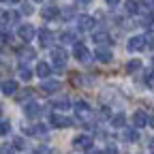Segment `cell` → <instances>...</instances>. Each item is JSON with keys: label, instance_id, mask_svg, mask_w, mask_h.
Listing matches in <instances>:
<instances>
[{"label": "cell", "instance_id": "27", "mask_svg": "<svg viewBox=\"0 0 154 154\" xmlns=\"http://www.w3.org/2000/svg\"><path fill=\"white\" fill-rule=\"evenodd\" d=\"M9 133H11V122L2 120V122H0V135H9Z\"/></svg>", "mask_w": 154, "mask_h": 154}, {"label": "cell", "instance_id": "12", "mask_svg": "<svg viewBox=\"0 0 154 154\" xmlns=\"http://www.w3.org/2000/svg\"><path fill=\"white\" fill-rule=\"evenodd\" d=\"M34 73L41 77V79H45V77H49V75H51V66H49L47 62H38V64H36V69H34Z\"/></svg>", "mask_w": 154, "mask_h": 154}, {"label": "cell", "instance_id": "17", "mask_svg": "<svg viewBox=\"0 0 154 154\" xmlns=\"http://www.w3.org/2000/svg\"><path fill=\"white\" fill-rule=\"evenodd\" d=\"M124 11L131 13V15L139 13V2H137V0H126V2H124Z\"/></svg>", "mask_w": 154, "mask_h": 154}, {"label": "cell", "instance_id": "24", "mask_svg": "<svg viewBox=\"0 0 154 154\" xmlns=\"http://www.w3.org/2000/svg\"><path fill=\"white\" fill-rule=\"evenodd\" d=\"M139 69H141V62L137 60V58H135V60H131V62L126 64V71H128V73H135V71H139Z\"/></svg>", "mask_w": 154, "mask_h": 154}, {"label": "cell", "instance_id": "19", "mask_svg": "<svg viewBox=\"0 0 154 154\" xmlns=\"http://www.w3.org/2000/svg\"><path fill=\"white\" fill-rule=\"evenodd\" d=\"M124 139L126 141H137L139 139V131L137 128H126L124 131Z\"/></svg>", "mask_w": 154, "mask_h": 154}, {"label": "cell", "instance_id": "1", "mask_svg": "<svg viewBox=\"0 0 154 154\" xmlns=\"http://www.w3.org/2000/svg\"><path fill=\"white\" fill-rule=\"evenodd\" d=\"M73 56H75L79 62H84V64L92 60V54H90V49H88L86 45H82V43H75V47H73Z\"/></svg>", "mask_w": 154, "mask_h": 154}, {"label": "cell", "instance_id": "9", "mask_svg": "<svg viewBox=\"0 0 154 154\" xmlns=\"http://www.w3.org/2000/svg\"><path fill=\"white\" fill-rule=\"evenodd\" d=\"M77 28H79L82 32L94 30V17H90V15H82L79 19H77Z\"/></svg>", "mask_w": 154, "mask_h": 154}, {"label": "cell", "instance_id": "6", "mask_svg": "<svg viewBox=\"0 0 154 154\" xmlns=\"http://www.w3.org/2000/svg\"><path fill=\"white\" fill-rule=\"evenodd\" d=\"M60 88H62V84L58 82V79H47V77H45V82L41 84V92L43 94H54V92H58Z\"/></svg>", "mask_w": 154, "mask_h": 154}, {"label": "cell", "instance_id": "28", "mask_svg": "<svg viewBox=\"0 0 154 154\" xmlns=\"http://www.w3.org/2000/svg\"><path fill=\"white\" fill-rule=\"evenodd\" d=\"M143 38H146V47H154V30H150Z\"/></svg>", "mask_w": 154, "mask_h": 154}, {"label": "cell", "instance_id": "42", "mask_svg": "<svg viewBox=\"0 0 154 154\" xmlns=\"http://www.w3.org/2000/svg\"><path fill=\"white\" fill-rule=\"evenodd\" d=\"M0 113H2V107H0Z\"/></svg>", "mask_w": 154, "mask_h": 154}, {"label": "cell", "instance_id": "43", "mask_svg": "<svg viewBox=\"0 0 154 154\" xmlns=\"http://www.w3.org/2000/svg\"><path fill=\"white\" fill-rule=\"evenodd\" d=\"M0 34H2V32H0Z\"/></svg>", "mask_w": 154, "mask_h": 154}, {"label": "cell", "instance_id": "34", "mask_svg": "<svg viewBox=\"0 0 154 154\" xmlns=\"http://www.w3.org/2000/svg\"><path fill=\"white\" fill-rule=\"evenodd\" d=\"M62 15H64V19H69V17H73V15H75V9H66Z\"/></svg>", "mask_w": 154, "mask_h": 154}, {"label": "cell", "instance_id": "4", "mask_svg": "<svg viewBox=\"0 0 154 154\" xmlns=\"http://www.w3.org/2000/svg\"><path fill=\"white\" fill-rule=\"evenodd\" d=\"M17 34H19L22 41H32V38L36 36V30H34L32 24H22V26H19V30H17Z\"/></svg>", "mask_w": 154, "mask_h": 154}, {"label": "cell", "instance_id": "5", "mask_svg": "<svg viewBox=\"0 0 154 154\" xmlns=\"http://www.w3.org/2000/svg\"><path fill=\"white\" fill-rule=\"evenodd\" d=\"M126 47H128V51L137 54V51L146 49V38H143V36H131L128 43H126Z\"/></svg>", "mask_w": 154, "mask_h": 154}, {"label": "cell", "instance_id": "2", "mask_svg": "<svg viewBox=\"0 0 154 154\" xmlns=\"http://www.w3.org/2000/svg\"><path fill=\"white\" fill-rule=\"evenodd\" d=\"M51 58H54V66L56 69H64V64H66V51L62 49V47H54L51 49Z\"/></svg>", "mask_w": 154, "mask_h": 154}, {"label": "cell", "instance_id": "26", "mask_svg": "<svg viewBox=\"0 0 154 154\" xmlns=\"http://www.w3.org/2000/svg\"><path fill=\"white\" fill-rule=\"evenodd\" d=\"M54 107H56V109H69V107H71V101H69V99H60V101L54 103Z\"/></svg>", "mask_w": 154, "mask_h": 154}, {"label": "cell", "instance_id": "20", "mask_svg": "<svg viewBox=\"0 0 154 154\" xmlns=\"http://www.w3.org/2000/svg\"><path fill=\"white\" fill-rule=\"evenodd\" d=\"M19 56H22V60L26 62V60H32V58L36 56V51H34L32 47H24L22 51H19Z\"/></svg>", "mask_w": 154, "mask_h": 154}, {"label": "cell", "instance_id": "23", "mask_svg": "<svg viewBox=\"0 0 154 154\" xmlns=\"http://www.w3.org/2000/svg\"><path fill=\"white\" fill-rule=\"evenodd\" d=\"M60 41L62 43H77V36H75V32H69L66 30V32L60 34Z\"/></svg>", "mask_w": 154, "mask_h": 154}, {"label": "cell", "instance_id": "7", "mask_svg": "<svg viewBox=\"0 0 154 154\" xmlns=\"http://www.w3.org/2000/svg\"><path fill=\"white\" fill-rule=\"evenodd\" d=\"M49 122H51V126H56V128H69V126L73 124V120L64 118V116H60V113H51Z\"/></svg>", "mask_w": 154, "mask_h": 154}, {"label": "cell", "instance_id": "13", "mask_svg": "<svg viewBox=\"0 0 154 154\" xmlns=\"http://www.w3.org/2000/svg\"><path fill=\"white\" fill-rule=\"evenodd\" d=\"M58 13H60V11H58L56 5H47V7L41 9V15H43L45 19H54V17H58Z\"/></svg>", "mask_w": 154, "mask_h": 154}, {"label": "cell", "instance_id": "14", "mask_svg": "<svg viewBox=\"0 0 154 154\" xmlns=\"http://www.w3.org/2000/svg\"><path fill=\"white\" fill-rule=\"evenodd\" d=\"M94 56H96V60H99V62H111V58H113V56H111V51H109V49H105V47H99Z\"/></svg>", "mask_w": 154, "mask_h": 154}, {"label": "cell", "instance_id": "8", "mask_svg": "<svg viewBox=\"0 0 154 154\" xmlns=\"http://www.w3.org/2000/svg\"><path fill=\"white\" fill-rule=\"evenodd\" d=\"M36 34H38V41H41V45H43V47H51V45H54V32H51V30L41 28Z\"/></svg>", "mask_w": 154, "mask_h": 154}, {"label": "cell", "instance_id": "11", "mask_svg": "<svg viewBox=\"0 0 154 154\" xmlns=\"http://www.w3.org/2000/svg\"><path fill=\"white\" fill-rule=\"evenodd\" d=\"M0 88H2V92H5L7 96H13V94L17 92V82H15V79H7V82L0 84Z\"/></svg>", "mask_w": 154, "mask_h": 154}, {"label": "cell", "instance_id": "25", "mask_svg": "<svg viewBox=\"0 0 154 154\" xmlns=\"http://www.w3.org/2000/svg\"><path fill=\"white\" fill-rule=\"evenodd\" d=\"M32 96V90H19V92H15V99L17 101H26V99H30Z\"/></svg>", "mask_w": 154, "mask_h": 154}, {"label": "cell", "instance_id": "32", "mask_svg": "<svg viewBox=\"0 0 154 154\" xmlns=\"http://www.w3.org/2000/svg\"><path fill=\"white\" fill-rule=\"evenodd\" d=\"M0 24H9V13L7 11H0Z\"/></svg>", "mask_w": 154, "mask_h": 154}, {"label": "cell", "instance_id": "31", "mask_svg": "<svg viewBox=\"0 0 154 154\" xmlns=\"http://www.w3.org/2000/svg\"><path fill=\"white\" fill-rule=\"evenodd\" d=\"M22 13H24V15H32V13H34V9L30 7V2H24V5H22Z\"/></svg>", "mask_w": 154, "mask_h": 154}, {"label": "cell", "instance_id": "41", "mask_svg": "<svg viewBox=\"0 0 154 154\" xmlns=\"http://www.w3.org/2000/svg\"><path fill=\"white\" fill-rule=\"evenodd\" d=\"M152 66H154V58H152Z\"/></svg>", "mask_w": 154, "mask_h": 154}, {"label": "cell", "instance_id": "33", "mask_svg": "<svg viewBox=\"0 0 154 154\" xmlns=\"http://www.w3.org/2000/svg\"><path fill=\"white\" fill-rule=\"evenodd\" d=\"M15 148L13 146H9V143H5V146H0V152H13Z\"/></svg>", "mask_w": 154, "mask_h": 154}, {"label": "cell", "instance_id": "37", "mask_svg": "<svg viewBox=\"0 0 154 154\" xmlns=\"http://www.w3.org/2000/svg\"><path fill=\"white\" fill-rule=\"evenodd\" d=\"M148 148H150V150H154V139H150V143H148Z\"/></svg>", "mask_w": 154, "mask_h": 154}, {"label": "cell", "instance_id": "36", "mask_svg": "<svg viewBox=\"0 0 154 154\" xmlns=\"http://www.w3.org/2000/svg\"><path fill=\"white\" fill-rule=\"evenodd\" d=\"M148 124H150V128H154V116H152V118H148Z\"/></svg>", "mask_w": 154, "mask_h": 154}, {"label": "cell", "instance_id": "35", "mask_svg": "<svg viewBox=\"0 0 154 154\" xmlns=\"http://www.w3.org/2000/svg\"><path fill=\"white\" fill-rule=\"evenodd\" d=\"M105 2H107L109 7H116V5H118V2H120V0H105Z\"/></svg>", "mask_w": 154, "mask_h": 154}, {"label": "cell", "instance_id": "16", "mask_svg": "<svg viewBox=\"0 0 154 154\" xmlns=\"http://www.w3.org/2000/svg\"><path fill=\"white\" fill-rule=\"evenodd\" d=\"M94 41H96V45H105V43H111V36L105 30H99V32H94Z\"/></svg>", "mask_w": 154, "mask_h": 154}, {"label": "cell", "instance_id": "10", "mask_svg": "<svg viewBox=\"0 0 154 154\" xmlns=\"http://www.w3.org/2000/svg\"><path fill=\"white\" fill-rule=\"evenodd\" d=\"M133 126L135 128H143V126H148V116H146V111H135L133 113Z\"/></svg>", "mask_w": 154, "mask_h": 154}, {"label": "cell", "instance_id": "40", "mask_svg": "<svg viewBox=\"0 0 154 154\" xmlns=\"http://www.w3.org/2000/svg\"><path fill=\"white\" fill-rule=\"evenodd\" d=\"M11 2H19V0H11Z\"/></svg>", "mask_w": 154, "mask_h": 154}, {"label": "cell", "instance_id": "29", "mask_svg": "<svg viewBox=\"0 0 154 154\" xmlns=\"http://www.w3.org/2000/svg\"><path fill=\"white\" fill-rule=\"evenodd\" d=\"M139 5H141L146 11H154V0H139Z\"/></svg>", "mask_w": 154, "mask_h": 154}, {"label": "cell", "instance_id": "30", "mask_svg": "<svg viewBox=\"0 0 154 154\" xmlns=\"http://www.w3.org/2000/svg\"><path fill=\"white\" fill-rule=\"evenodd\" d=\"M13 148H15V150H24V148H26L24 139H22V137H15V139H13Z\"/></svg>", "mask_w": 154, "mask_h": 154}, {"label": "cell", "instance_id": "21", "mask_svg": "<svg viewBox=\"0 0 154 154\" xmlns=\"http://www.w3.org/2000/svg\"><path fill=\"white\" fill-rule=\"evenodd\" d=\"M75 111L79 113V116H86V113L90 111V107H88L86 101H77V103H75Z\"/></svg>", "mask_w": 154, "mask_h": 154}, {"label": "cell", "instance_id": "3", "mask_svg": "<svg viewBox=\"0 0 154 154\" xmlns=\"http://www.w3.org/2000/svg\"><path fill=\"white\" fill-rule=\"evenodd\" d=\"M73 148L75 150H92V137H88V135H77V137L73 139Z\"/></svg>", "mask_w": 154, "mask_h": 154}, {"label": "cell", "instance_id": "39", "mask_svg": "<svg viewBox=\"0 0 154 154\" xmlns=\"http://www.w3.org/2000/svg\"><path fill=\"white\" fill-rule=\"evenodd\" d=\"M34 2H43V0H34Z\"/></svg>", "mask_w": 154, "mask_h": 154}, {"label": "cell", "instance_id": "15", "mask_svg": "<svg viewBox=\"0 0 154 154\" xmlns=\"http://www.w3.org/2000/svg\"><path fill=\"white\" fill-rule=\"evenodd\" d=\"M24 111H26V116H28V118H32V120H34V118H38V116H41V107H38L36 103H28Z\"/></svg>", "mask_w": 154, "mask_h": 154}, {"label": "cell", "instance_id": "38", "mask_svg": "<svg viewBox=\"0 0 154 154\" xmlns=\"http://www.w3.org/2000/svg\"><path fill=\"white\" fill-rule=\"evenodd\" d=\"M79 2H82V5H88V2H92V0H79Z\"/></svg>", "mask_w": 154, "mask_h": 154}, {"label": "cell", "instance_id": "18", "mask_svg": "<svg viewBox=\"0 0 154 154\" xmlns=\"http://www.w3.org/2000/svg\"><path fill=\"white\" fill-rule=\"evenodd\" d=\"M124 124H126L124 113H118V116H113V118H111V126H113V128H122Z\"/></svg>", "mask_w": 154, "mask_h": 154}, {"label": "cell", "instance_id": "22", "mask_svg": "<svg viewBox=\"0 0 154 154\" xmlns=\"http://www.w3.org/2000/svg\"><path fill=\"white\" fill-rule=\"evenodd\" d=\"M17 75H19V77H22V79H24V82H28V79H30V77H32V71H30L28 66H24V64H22V66H19V69H17Z\"/></svg>", "mask_w": 154, "mask_h": 154}]
</instances>
